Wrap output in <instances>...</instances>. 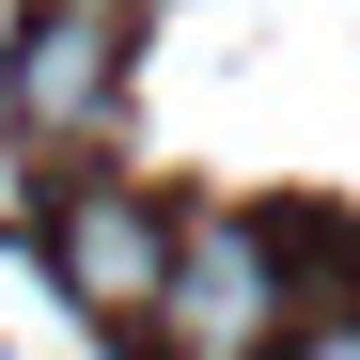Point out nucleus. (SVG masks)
I'll use <instances>...</instances> for the list:
<instances>
[{
	"label": "nucleus",
	"instance_id": "f257e3e1",
	"mask_svg": "<svg viewBox=\"0 0 360 360\" xmlns=\"http://www.w3.org/2000/svg\"><path fill=\"white\" fill-rule=\"evenodd\" d=\"M282 251L251 219H188L172 251V297H157V360H282Z\"/></svg>",
	"mask_w": 360,
	"mask_h": 360
},
{
	"label": "nucleus",
	"instance_id": "f03ea898",
	"mask_svg": "<svg viewBox=\"0 0 360 360\" xmlns=\"http://www.w3.org/2000/svg\"><path fill=\"white\" fill-rule=\"evenodd\" d=\"M47 251H63V297L79 314H110V329H157V297H172V251H188V235H172L141 188H63V219H47Z\"/></svg>",
	"mask_w": 360,
	"mask_h": 360
},
{
	"label": "nucleus",
	"instance_id": "7ed1b4c3",
	"mask_svg": "<svg viewBox=\"0 0 360 360\" xmlns=\"http://www.w3.org/2000/svg\"><path fill=\"white\" fill-rule=\"evenodd\" d=\"M110 110H126V16L110 0H47L16 32V126L32 141H110Z\"/></svg>",
	"mask_w": 360,
	"mask_h": 360
},
{
	"label": "nucleus",
	"instance_id": "20e7f679",
	"mask_svg": "<svg viewBox=\"0 0 360 360\" xmlns=\"http://www.w3.org/2000/svg\"><path fill=\"white\" fill-rule=\"evenodd\" d=\"M282 360H360V314H329V329H297Z\"/></svg>",
	"mask_w": 360,
	"mask_h": 360
},
{
	"label": "nucleus",
	"instance_id": "39448f33",
	"mask_svg": "<svg viewBox=\"0 0 360 360\" xmlns=\"http://www.w3.org/2000/svg\"><path fill=\"white\" fill-rule=\"evenodd\" d=\"M345 282H360V266H345Z\"/></svg>",
	"mask_w": 360,
	"mask_h": 360
}]
</instances>
